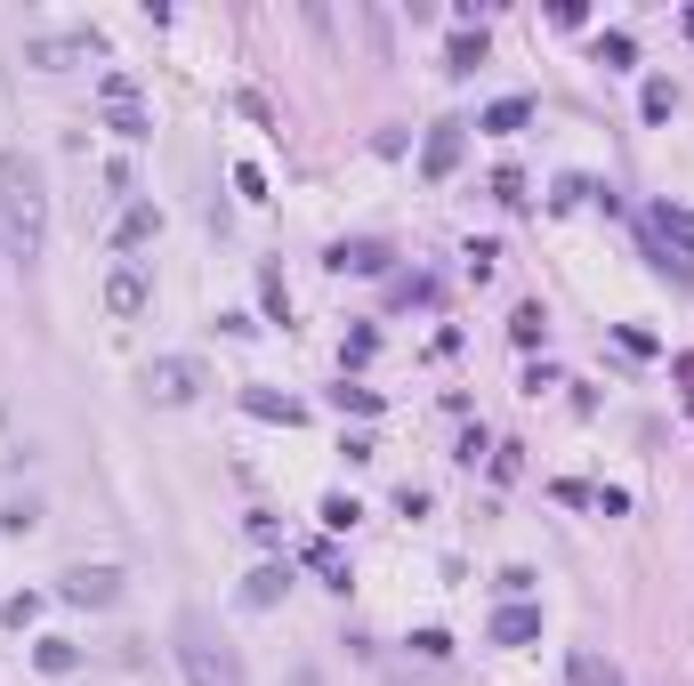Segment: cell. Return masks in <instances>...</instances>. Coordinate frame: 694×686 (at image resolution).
I'll return each mask as SVG.
<instances>
[{
  "instance_id": "d4e9b609",
  "label": "cell",
  "mask_w": 694,
  "mask_h": 686,
  "mask_svg": "<svg viewBox=\"0 0 694 686\" xmlns=\"http://www.w3.org/2000/svg\"><path fill=\"white\" fill-rule=\"evenodd\" d=\"M146 130H153V121H146V114H138V106H114V138H130V146H138V138H146Z\"/></svg>"
},
{
  "instance_id": "6da1fadb",
  "label": "cell",
  "mask_w": 694,
  "mask_h": 686,
  "mask_svg": "<svg viewBox=\"0 0 694 686\" xmlns=\"http://www.w3.org/2000/svg\"><path fill=\"white\" fill-rule=\"evenodd\" d=\"M170 654H178V671H186V686H250V678H243V654L218 639V622L202 614V605H186V614H178Z\"/></svg>"
},
{
  "instance_id": "7a4b0ae2",
  "label": "cell",
  "mask_w": 694,
  "mask_h": 686,
  "mask_svg": "<svg viewBox=\"0 0 694 686\" xmlns=\"http://www.w3.org/2000/svg\"><path fill=\"white\" fill-rule=\"evenodd\" d=\"M0 218H9V235L24 259H41L49 243V194H41V170L24 154H0Z\"/></svg>"
},
{
  "instance_id": "5b68a950",
  "label": "cell",
  "mask_w": 694,
  "mask_h": 686,
  "mask_svg": "<svg viewBox=\"0 0 694 686\" xmlns=\"http://www.w3.org/2000/svg\"><path fill=\"white\" fill-rule=\"evenodd\" d=\"M114 590H121V574H114V566H73L57 598H65V605H114Z\"/></svg>"
},
{
  "instance_id": "3957f363",
  "label": "cell",
  "mask_w": 694,
  "mask_h": 686,
  "mask_svg": "<svg viewBox=\"0 0 694 686\" xmlns=\"http://www.w3.org/2000/svg\"><path fill=\"white\" fill-rule=\"evenodd\" d=\"M138 388H146L153 404H194L202 388H211V379H202L194 355H153V364L138 372Z\"/></svg>"
},
{
  "instance_id": "cb8c5ba5",
  "label": "cell",
  "mask_w": 694,
  "mask_h": 686,
  "mask_svg": "<svg viewBox=\"0 0 694 686\" xmlns=\"http://www.w3.org/2000/svg\"><path fill=\"white\" fill-rule=\"evenodd\" d=\"M413 654H420V663H445L452 639H445V630H413Z\"/></svg>"
},
{
  "instance_id": "44dd1931",
  "label": "cell",
  "mask_w": 694,
  "mask_h": 686,
  "mask_svg": "<svg viewBox=\"0 0 694 686\" xmlns=\"http://www.w3.org/2000/svg\"><path fill=\"white\" fill-rule=\"evenodd\" d=\"M73 663H82V654H73L65 639H41V671H49V678H65Z\"/></svg>"
},
{
  "instance_id": "ffe728a7",
  "label": "cell",
  "mask_w": 694,
  "mask_h": 686,
  "mask_svg": "<svg viewBox=\"0 0 694 686\" xmlns=\"http://www.w3.org/2000/svg\"><path fill=\"white\" fill-rule=\"evenodd\" d=\"M307 557H316V574L331 581V590H348V557H340V549H331V542H316V549H307Z\"/></svg>"
},
{
  "instance_id": "30bf717a",
  "label": "cell",
  "mask_w": 694,
  "mask_h": 686,
  "mask_svg": "<svg viewBox=\"0 0 694 686\" xmlns=\"http://www.w3.org/2000/svg\"><path fill=\"white\" fill-rule=\"evenodd\" d=\"M452 162H460V121H436L428 146H420V170H428V178H445Z\"/></svg>"
},
{
  "instance_id": "d6986e66",
  "label": "cell",
  "mask_w": 694,
  "mask_h": 686,
  "mask_svg": "<svg viewBox=\"0 0 694 686\" xmlns=\"http://www.w3.org/2000/svg\"><path fill=\"white\" fill-rule=\"evenodd\" d=\"M316 517H323V533H355V517H364V510H355V501H348V493H331V501H323V510H316Z\"/></svg>"
},
{
  "instance_id": "8992f818",
  "label": "cell",
  "mask_w": 694,
  "mask_h": 686,
  "mask_svg": "<svg viewBox=\"0 0 694 686\" xmlns=\"http://www.w3.org/2000/svg\"><path fill=\"white\" fill-rule=\"evenodd\" d=\"M484 639H493V646H533V639H542V605H501Z\"/></svg>"
},
{
  "instance_id": "83f0119b",
  "label": "cell",
  "mask_w": 694,
  "mask_h": 686,
  "mask_svg": "<svg viewBox=\"0 0 694 686\" xmlns=\"http://www.w3.org/2000/svg\"><path fill=\"white\" fill-rule=\"evenodd\" d=\"M493 259H501L493 243H469V283H484V275H493Z\"/></svg>"
},
{
  "instance_id": "603a6c76",
  "label": "cell",
  "mask_w": 694,
  "mask_h": 686,
  "mask_svg": "<svg viewBox=\"0 0 694 686\" xmlns=\"http://www.w3.org/2000/svg\"><path fill=\"white\" fill-rule=\"evenodd\" d=\"M484 65V33H460L452 41V73H477Z\"/></svg>"
},
{
  "instance_id": "7402d4cb",
  "label": "cell",
  "mask_w": 694,
  "mask_h": 686,
  "mask_svg": "<svg viewBox=\"0 0 694 686\" xmlns=\"http://www.w3.org/2000/svg\"><path fill=\"white\" fill-rule=\"evenodd\" d=\"M331 404H340V412H380V388H348V379H340Z\"/></svg>"
},
{
  "instance_id": "4fadbf2b",
  "label": "cell",
  "mask_w": 694,
  "mask_h": 686,
  "mask_svg": "<svg viewBox=\"0 0 694 686\" xmlns=\"http://www.w3.org/2000/svg\"><path fill=\"white\" fill-rule=\"evenodd\" d=\"M282 590H291V566H259V574L243 581V605H275Z\"/></svg>"
},
{
  "instance_id": "e0dca14e",
  "label": "cell",
  "mask_w": 694,
  "mask_h": 686,
  "mask_svg": "<svg viewBox=\"0 0 694 686\" xmlns=\"http://www.w3.org/2000/svg\"><path fill=\"white\" fill-rule=\"evenodd\" d=\"M598 65H613V73H622V65H638V41L622 33V24H613V33H598Z\"/></svg>"
},
{
  "instance_id": "52a82bcc",
  "label": "cell",
  "mask_w": 694,
  "mask_h": 686,
  "mask_svg": "<svg viewBox=\"0 0 694 686\" xmlns=\"http://www.w3.org/2000/svg\"><path fill=\"white\" fill-rule=\"evenodd\" d=\"M525 121H533V97H493V106L477 114V130H484V138H517Z\"/></svg>"
},
{
  "instance_id": "2e32d148",
  "label": "cell",
  "mask_w": 694,
  "mask_h": 686,
  "mask_svg": "<svg viewBox=\"0 0 694 686\" xmlns=\"http://www.w3.org/2000/svg\"><path fill=\"white\" fill-rule=\"evenodd\" d=\"M509 340H517V347H542V340H549V315H542V308L525 299V308L509 315Z\"/></svg>"
},
{
  "instance_id": "ac0fdd59",
  "label": "cell",
  "mask_w": 694,
  "mask_h": 686,
  "mask_svg": "<svg viewBox=\"0 0 694 686\" xmlns=\"http://www.w3.org/2000/svg\"><path fill=\"white\" fill-rule=\"evenodd\" d=\"M259 308H267L275 323H291V291H282V275H275V267H259Z\"/></svg>"
},
{
  "instance_id": "484cf974",
  "label": "cell",
  "mask_w": 694,
  "mask_h": 686,
  "mask_svg": "<svg viewBox=\"0 0 694 686\" xmlns=\"http://www.w3.org/2000/svg\"><path fill=\"white\" fill-rule=\"evenodd\" d=\"M235 186H243L250 202H267V170H259V162H235Z\"/></svg>"
},
{
  "instance_id": "8fae6325",
  "label": "cell",
  "mask_w": 694,
  "mask_h": 686,
  "mask_svg": "<svg viewBox=\"0 0 694 686\" xmlns=\"http://www.w3.org/2000/svg\"><path fill=\"white\" fill-rule=\"evenodd\" d=\"M647 226H654V235H662V243H679V250H694V211H679V202H654V211H647Z\"/></svg>"
},
{
  "instance_id": "ba28073f",
  "label": "cell",
  "mask_w": 694,
  "mask_h": 686,
  "mask_svg": "<svg viewBox=\"0 0 694 686\" xmlns=\"http://www.w3.org/2000/svg\"><path fill=\"white\" fill-rule=\"evenodd\" d=\"M323 267L331 275H380V267H388V243H331Z\"/></svg>"
},
{
  "instance_id": "f1b7e54d",
  "label": "cell",
  "mask_w": 694,
  "mask_h": 686,
  "mask_svg": "<svg viewBox=\"0 0 694 686\" xmlns=\"http://www.w3.org/2000/svg\"><path fill=\"white\" fill-rule=\"evenodd\" d=\"M686 33H694V9H686Z\"/></svg>"
},
{
  "instance_id": "277c9868",
  "label": "cell",
  "mask_w": 694,
  "mask_h": 686,
  "mask_svg": "<svg viewBox=\"0 0 694 686\" xmlns=\"http://www.w3.org/2000/svg\"><path fill=\"white\" fill-rule=\"evenodd\" d=\"M106 308H114L121 323H130V315H146V308H153V275H146L138 259H130V267H114V275H106Z\"/></svg>"
},
{
  "instance_id": "4316f807",
  "label": "cell",
  "mask_w": 694,
  "mask_h": 686,
  "mask_svg": "<svg viewBox=\"0 0 694 686\" xmlns=\"http://www.w3.org/2000/svg\"><path fill=\"white\" fill-rule=\"evenodd\" d=\"M33 614H41V598H33V590H24V598H9V605H0V622H17V630H24V622H33Z\"/></svg>"
},
{
  "instance_id": "9a60e30c",
  "label": "cell",
  "mask_w": 694,
  "mask_h": 686,
  "mask_svg": "<svg viewBox=\"0 0 694 686\" xmlns=\"http://www.w3.org/2000/svg\"><path fill=\"white\" fill-rule=\"evenodd\" d=\"M638 114H647V121H671V114H679V89H671V82L654 73V82L638 89Z\"/></svg>"
},
{
  "instance_id": "9c48e42d",
  "label": "cell",
  "mask_w": 694,
  "mask_h": 686,
  "mask_svg": "<svg viewBox=\"0 0 694 686\" xmlns=\"http://www.w3.org/2000/svg\"><path fill=\"white\" fill-rule=\"evenodd\" d=\"M243 412H250V420H282V428H299V420H307V404H299V396H275V388H250V396H243Z\"/></svg>"
},
{
  "instance_id": "5bb4252c",
  "label": "cell",
  "mask_w": 694,
  "mask_h": 686,
  "mask_svg": "<svg viewBox=\"0 0 694 686\" xmlns=\"http://www.w3.org/2000/svg\"><path fill=\"white\" fill-rule=\"evenodd\" d=\"M574 686H630V678L613 671L606 654H589V646H581V654H574Z\"/></svg>"
},
{
  "instance_id": "7c38bea8",
  "label": "cell",
  "mask_w": 694,
  "mask_h": 686,
  "mask_svg": "<svg viewBox=\"0 0 694 686\" xmlns=\"http://www.w3.org/2000/svg\"><path fill=\"white\" fill-rule=\"evenodd\" d=\"M153 235H162V211H153V202H130V211H121V250H138Z\"/></svg>"
}]
</instances>
